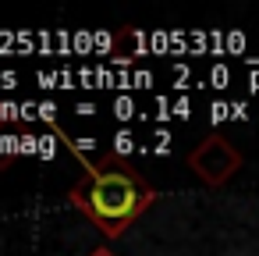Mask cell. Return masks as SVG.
<instances>
[{
    "label": "cell",
    "mask_w": 259,
    "mask_h": 256,
    "mask_svg": "<svg viewBox=\"0 0 259 256\" xmlns=\"http://www.w3.org/2000/svg\"><path fill=\"white\" fill-rule=\"evenodd\" d=\"M82 167H85V178L78 185H71L68 199L110 242L121 238L156 203V189L117 157L103 160V164H82Z\"/></svg>",
    "instance_id": "cell-1"
},
{
    "label": "cell",
    "mask_w": 259,
    "mask_h": 256,
    "mask_svg": "<svg viewBox=\"0 0 259 256\" xmlns=\"http://www.w3.org/2000/svg\"><path fill=\"white\" fill-rule=\"evenodd\" d=\"M188 167L195 171V178L209 189L227 185L238 171H241V153L231 146V139L209 132L202 142H195V150L188 153Z\"/></svg>",
    "instance_id": "cell-2"
},
{
    "label": "cell",
    "mask_w": 259,
    "mask_h": 256,
    "mask_svg": "<svg viewBox=\"0 0 259 256\" xmlns=\"http://www.w3.org/2000/svg\"><path fill=\"white\" fill-rule=\"evenodd\" d=\"M128 150H132V139L128 135H117V157H124Z\"/></svg>",
    "instance_id": "cell-3"
},
{
    "label": "cell",
    "mask_w": 259,
    "mask_h": 256,
    "mask_svg": "<svg viewBox=\"0 0 259 256\" xmlns=\"http://www.w3.org/2000/svg\"><path fill=\"white\" fill-rule=\"evenodd\" d=\"M89 256H117V252H114V249H107V245H96Z\"/></svg>",
    "instance_id": "cell-4"
}]
</instances>
